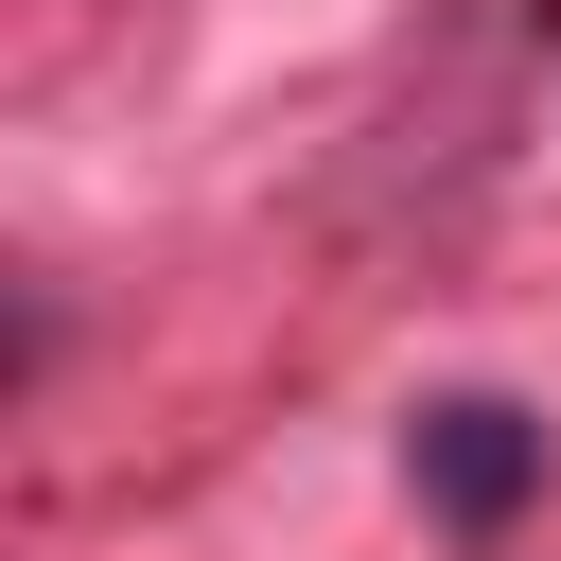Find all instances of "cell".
Returning <instances> with one entry per match:
<instances>
[{
  "mask_svg": "<svg viewBox=\"0 0 561 561\" xmlns=\"http://www.w3.org/2000/svg\"><path fill=\"white\" fill-rule=\"evenodd\" d=\"M543 473H561V421L526 386H421L403 403V491H421L438 543H508L543 508Z\"/></svg>",
  "mask_w": 561,
  "mask_h": 561,
  "instance_id": "cell-1",
  "label": "cell"
}]
</instances>
